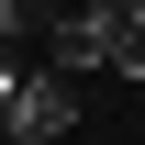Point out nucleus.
Masks as SVG:
<instances>
[{"instance_id":"2","label":"nucleus","mask_w":145,"mask_h":145,"mask_svg":"<svg viewBox=\"0 0 145 145\" xmlns=\"http://www.w3.org/2000/svg\"><path fill=\"white\" fill-rule=\"evenodd\" d=\"M56 22H67V0H0V45H11L22 67H45V45H56Z\"/></svg>"},{"instance_id":"1","label":"nucleus","mask_w":145,"mask_h":145,"mask_svg":"<svg viewBox=\"0 0 145 145\" xmlns=\"http://www.w3.org/2000/svg\"><path fill=\"white\" fill-rule=\"evenodd\" d=\"M67 123H78V101H67L56 67H34L11 101H0V134H11V145H67Z\"/></svg>"},{"instance_id":"3","label":"nucleus","mask_w":145,"mask_h":145,"mask_svg":"<svg viewBox=\"0 0 145 145\" xmlns=\"http://www.w3.org/2000/svg\"><path fill=\"white\" fill-rule=\"evenodd\" d=\"M134 89H145V78H134Z\"/></svg>"}]
</instances>
